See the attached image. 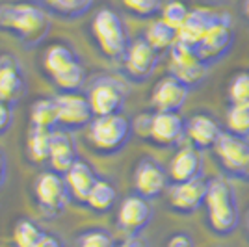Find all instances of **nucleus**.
Here are the masks:
<instances>
[{
  "instance_id": "f257e3e1",
  "label": "nucleus",
  "mask_w": 249,
  "mask_h": 247,
  "mask_svg": "<svg viewBox=\"0 0 249 247\" xmlns=\"http://www.w3.org/2000/svg\"><path fill=\"white\" fill-rule=\"evenodd\" d=\"M205 210H207V225L218 236L232 234L240 225V206L236 190L225 176H212L208 178L207 197H205Z\"/></svg>"
},
{
  "instance_id": "f03ea898",
  "label": "nucleus",
  "mask_w": 249,
  "mask_h": 247,
  "mask_svg": "<svg viewBox=\"0 0 249 247\" xmlns=\"http://www.w3.org/2000/svg\"><path fill=\"white\" fill-rule=\"evenodd\" d=\"M0 28L19 37L26 47H36L47 37L51 22L39 6L21 2L0 6Z\"/></svg>"
},
{
  "instance_id": "7ed1b4c3",
  "label": "nucleus",
  "mask_w": 249,
  "mask_h": 247,
  "mask_svg": "<svg viewBox=\"0 0 249 247\" xmlns=\"http://www.w3.org/2000/svg\"><path fill=\"white\" fill-rule=\"evenodd\" d=\"M43 69L62 91H78L86 82V67L65 43H52L43 52Z\"/></svg>"
},
{
  "instance_id": "20e7f679",
  "label": "nucleus",
  "mask_w": 249,
  "mask_h": 247,
  "mask_svg": "<svg viewBox=\"0 0 249 247\" xmlns=\"http://www.w3.org/2000/svg\"><path fill=\"white\" fill-rule=\"evenodd\" d=\"M91 34L97 41L99 51L103 52L108 60L124 58L128 49V32L124 28L123 19L112 8L97 10L91 21Z\"/></svg>"
},
{
  "instance_id": "39448f33",
  "label": "nucleus",
  "mask_w": 249,
  "mask_h": 247,
  "mask_svg": "<svg viewBox=\"0 0 249 247\" xmlns=\"http://www.w3.org/2000/svg\"><path fill=\"white\" fill-rule=\"evenodd\" d=\"M132 132H134L132 123L121 113H115V115L95 117L93 121L88 124L86 138L97 153L115 155L128 143V140L132 138Z\"/></svg>"
},
{
  "instance_id": "423d86ee",
  "label": "nucleus",
  "mask_w": 249,
  "mask_h": 247,
  "mask_svg": "<svg viewBox=\"0 0 249 247\" xmlns=\"http://www.w3.org/2000/svg\"><path fill=\"white\" fill-rule=\"evenodd\" d=\"M214 156L229 178L249 180V138L223 132L214 145Z\"/></svg>"
},
{
  "instance_id": "0eeeda50",
  "label": "nucleus",
  "mask_w": 249,
  "mask_h": 247,
  "mask_svg": "<svg viewBox=\"0 0 249 247\" xmlns=\"http://www.w3.org/2000/svg\"><path fill=\"white\" fill-rule=\"evenodd\" d=\"M234 45V28L229 13H216L205 37L201 39L196 52L205 65H214L227 56Z\"/></svg>"
},
{
  "instance_id": "6e6552de",
  "label": "nucleus",
  "mask_w": 249,
  "mask_h": 247,
  "mask_svg": "<svg viewBox=\"0 0 249 247\" xmlns=\"http://www.w3.org/2000/svg\"><path fill=\"white\" fill-rule=\"evenodd\" d=\"M124 99H126L124 84L114 76L97 78L88 93V101H89L95 117L119 113L124 106Z\"/></svg>"
},
{
  "instance_id": "1a4fd4ad",
  "label": "nucleus",
  "mask_w": 249,
  "mask_h": 247,
  "mask_svg": "<svg viewBox=\"0 0 249 247\" xmlns=\"http://www.w3.org/2000/svg\"><path fill=\"white\" fill-rule=\"evenodd\" d=\"M169 74H173L180 82H184L192 89L207 78L208 65L197 56L196 49H190L182 43H175L169 51Z\"/></svg>"
},
{
  "instance_id": "9d476101",
  "label": "nucleus",
  "mask_w": 249,
  "mask_h": 247,
  "mask_svg": "<svg viewBox=\"0 0 249 247\" xmlns=\"http://www.w3.org/2000/svg\"><path fill=\"white\" fill-rule=\"evenodd\" d=\"M58 108V124L63 130H76L88 126L95 119L88 95L78 91H62L54 97Z\"/></svg>"
},
{
  "instance_id": "9b49d317",
  "label": "nucleus",
  "mask_w": 249,
  "mask_h": 247,
  "mask_svg": "<svg viewBox=\"0 0 249 247\" xmlns=\"http://www.w3.org/2000/svg\"><path fill=\"white\" fill-rule=\"evenodd\" d=\"M34 192H36V199L47 214H60L67 201H69V192H67V184L65 178L56 171H43L37 176L36 184H34Z\"/></svg>"
},
{
  "instance_id": "f8f14e48",
  "label": "nucleus",
  "mask_w": 249,
  "mask_h": 247,
  "mask_svg": "<svg viewBox=\"0 0 249 247\" xmlns=\"http://www.w3.org/2000/svg\"><path fill=\"white\" fill-rule=\"evenodd\" d=\"M167 182H169V173L155 158L145 156L138 162L134 169V190L138 195L145 199H156L166 192Z\"/></svg>"
},
{
  "instance_id": "ddd939ff",
  "label": "nucleus",
  "mask_w": 249,
  "mask_h": 247,
  "mask_svg": "<svg viewBox=\"0 0 249 247\" xmlns=\"http://www.w3.org/2000/svg\"><path fill=\"white\" fill-rule=\"evenodd\" d=\"M160 62V52H156L145 37H138L128 45L126 54H124V71L126 74L136 80L143 82L153 76L155 69Z\"/></svg>"
},
{
  "instance_id": "4468645a",
  "label": "nucleus",
  "mask_w": 249,
  "mask_h": 247,
  "mask_svg": "<svg viewBox=\"0 0 249 247\" xmlns=\"http://www.w3.org/2000/svg\"><path fill=\"white\" fill-rule=\"evenodd\" d=\"M153 219V208L149 205V199L138 195H128L121 201L117 208V227L126 232L128 236H138Z\"/></svg>"
},
{
  "instance_id": "2eb2a0df",
  "label": "nucleus",
  "mask_w": 249,
  "mask_h": 247,
  "mask_svg": "<svg viewBox=\"0 0 249 247\" xmlns=\"http://www.w3.org/2000/svg\"><path fill=\"white\" fill-rule=\"evenodd\" d=\"M190 97V88L173 74L162 76L151 93V104L156 112L178 113Z\"/></svg>"
},
{
  "instance_id": "dca6fc26",
  "label": "nucleus",
  "mask_w": 249,
  "mask_h": 247,
  "mask_svg": "<svg viewBox=\"0 0 249 247\" xmlns=\"http://www.w3.org/2000/svg\"><path fill=\"white\" fill-rule=\"evenodd\" d=\"M208 180L203 176L188 182H173L169 188V206L178 214H194L201 206H205Z\"/></svg>"
},
{
  "instance_id": "f3484780",
  "label": "nucleus",
  "mask_w": 249,
  "mask_h": 247,
  "mask_svg": "<svg viewBox=\"0 0 249 247\" xmlns=\"http://www.w3.org/2000/svg\"><path fill=\"white\" fill-rule=\"evenodd\" d=\"M186 136V123L178 113L171 112H156L153 115L151 136L149 140L158 147H177Z\"/></svg>"
},
{
  "instance_id": "a211bd4d",
  "label": "nucleus",
  "mask_w": 249,
  "mask_h": 247,
  "mask_svg": "<svg viewBox=\"0 0 249 247\" xmlns=\"http://www.w3.org/2000/svg\"><path fill=\"white\" fill-rule=\"evenodd\" d=\"M221 134H223L221 126H219V123L210 113H205V112L194 113L186 121L188 140L199 151L214 149V145L218 143Z\"/></svg>"
},
{
  "instance_id": "6ab92c4d",
  "label": "nucleus",
  "mask_w": 249,
  "mask_h": 247,
  "mask_svg": "<svg viewBox=\"0 0 249 247\" xmlns=\"http://www.w3.org/2000/svg\"><path fill=\"white\" fill-rule=\"evenodd\" d=\"M169 180L173 182H188L203 176V156L194 145L180 147L169 162Z\"/></svg>"
},
{
  "instance_id": "aec40b11",
  "label": "nucleus",
  "mask_w": 249,
  "mask_h": 247,
  "mask_svg": "<svg viewBox=\"0 0 249 247\" xmlns=\"http://www.w3.org/2000/svg\"><path fill=\"white\" fill-rule=\"evenodd\" d=\"M26 91L21 65L13 56H0V101L13 104Z\"/></svg>"
},
{
  "instance_id": "412c9836",
  "label": "nucleus",
  "mask_w": 249,
  "mask_h": 247,
  "mask_svg": "<svg viewBox=\"0 0 249 247\" xmlns=\"http://www.w3.org/2000/svg\"><path fill=\"white\" fill-rule=\"evenodd\" d=\"M63 178H65L69 195L73 197L74 201L84 203V205H86V199L89 195L91 188L99 180V176L95 175L93 167L88 164L86 160H82V158H78L74 162L73 167L63 175Z\"/></svg>"
},
{
  "instance_id": "4be33fe9",
  "label": "nucleus",
  "mask_w": 249,
  "mask_h": 247,
  "mask_svg": "<svg viewBox=\"0 0 249 247\" xmlns=\"http://www.w3.org/2000/svg\"><path fill=\"white\" fill-rule=\"evenodd\" d=\"M78 160L76 155V147L71 134L67 130H54L52 132V145H51V158H49V164H51L52 171L65 175L73 164Z\"/></svg>"
},
{
  "instance_id": "5701e85b",
  "label": "nucleus",
  "mask_w": 249,
  "mask_h": 247,
  "mask_svg": "<svg viewBox=\"0 0 249 247\" xmlns=\"http://www.w3.org/2000/svg\"><path fill=\"white\" fill-rule=\"evenodd\" d=\"M214 17H216V13L210 10H203V8L192 10L184 24L178 28L177 43H182L190 49H196L201 43V39L205 37V34L208 32L210 24L214 21Z\"/></svg>"
},
{
  "instance_id": "b1692460",
  "label": "nucleus",
  "mask_w": 249,
  "mask_h": 247,
  "mask_svg": "<svg viewBox=\"0 0 249 247\" xmlns=\"http://www.w3.org/2000/svg\"><path fill=\"white\" fill-rule=\"evenodd\" d=\"M52 132L37 126H30V132L26 138V153L34 164H45L51 158V145H52Z\"/></svg>"
},
{
  "instance_id": "393cba45",
  "label": "nucleus",
  "mask_w": 249,
  "mask_h": 247,
  "mask_svg": "<svg viewBox=\"0 0 249 247\" xmlns=\"http://www.w3.org/2000/svg\"><path fill=\"white\" fill-rule=\"evenodd\" d=\"M147 43L155 49L156 52H164V51H171L175 47L177 39H178V30L169 26L166 21L158 19V21H153L145 30Z\"/></svg>"
},
{
  "instance_id": "a878e982",
  "label": "nucleus",
  "mask_w": 249,
  "mask_h": 247,
  "mask_svg": "<svg viewBox=\"0 0 249 247\" xmlns=\"http://www.w3.org/2000/svg\"><path fill=\"white\" fill-rule=\"evenodd\" d=\"M30 126L56 130L58 124V108L54 99H39L30 106Z\"/></svg>"
},
{
  "instance_id": "bb28decb",
  "label": "nucleus",
  "mask_w": 249,
  "mask_h": 247,
  "mask_svg": "<svg viewBox=\"0 0 249 247\" xmlns=\"http://www.w3.org/2000/svg\"><path fill=\"white\" fill-rule=\"evenodd\" d=\"M115 199H117V192H115L114 184L108 182V180L99 178L93 188H91L88 199H86V205L89 206L91 210H95V212L104 214V212L112 210V206L115 205Z\"/></svg>"
},
{
  "instance_id": "cd10ccee",
  "label": "nucleus",
  "mask_w": 249,
  "mask_h": 247,
  "mask_svg": "<svg viewBox=\"0 0 249 247\" xmlns=\"http://www.w3.org/2000/svg\"><path fill=\"white\" fill-rule=\"evenodd\" d=\"M45 234L41 227L28 217L19 219L13 227V247H34Z\"/></svg>"
},
{
  "instance_id": "c85d7f7f",
  "label": "nucleus",
  "mask_w": 249,
  "mask_h": 247,
  "mask_svg": "<svg viewBox=\"0 0 249 247\" xmlns=\"http://www.w3.org/2000/svg\"><path fill=\"white\" fill-rule=\"evenodd\" d=\"M227 132L249 138V104H231L225 115Z\"/></svg>"
},
{
  "instance_id": "c756f323",
  "label": "nucleus",
  "mask_w": 249,
  "mask_h": 247,
  "mask_svg": "<svg viewBox=\"0 0 249 247\" xmlns=\"http://www.w3.org/2000/svg\"><path fill=\"white\" fill-rule=\"evenodd\" d=\"M43 2L51 11L69 19L82 17L93 4V0H43Z\"/></svg>"
},
{
  "instance_id": "7c9ffc66",
  "label": "nucleus",
  "mask_w": 249,
  "mask_h": 247,
  "mask_svg": "<svg viewBox=\"0 0 249 247\" xmlns=\"http://www.w3.org/2000/svg\"><path fill=\"white\" fill-rule=\"evenodd\" d=\"M74 247H115V242L106 229H88L76 238Z\"/></svg>"
},
{
  "instance_id": "2f4dec72",
  "label": "nucleus",
  "mask_w": 249,
  "mask_h": 247,
  "mask_svg": "<svg viewBox=\"0 0 249 247\" xmlns=\"http://www.w3.org/2000/svg\"><path fill=\"white\" fill-rule=\"evenodd\" d=\"M190 11L188 10V6L184 2H180V0H171V2H167L166 6L162 8V21H166L169 26H173V28H180L184 21L188 19V15H190Z\"/></svg>"
},
{
  "instance_id": "473e14b6",
  "label": "nucleus",
  "mask_w": 249,
  "mask_h": 247,
  "mask_svg": "<svg viewBox=\"0 0 249 247\" xmlns=\"http://www.w3.org/2000/svg\"><path fill=\"white\" fill-rule=\"evenodd\" d=\"M231 104H249V72H238L229 86Z\"/></svg>"
},
{
  "instance_id": "72a5a7b5",
  "label": "nucleus",
  "mask_w": 249,
  "mask_h": 247,
  "mask_svg": "<svg viewBox=\"0 0 249 247\" xmlns=\"http://www.w3.org/2000/svg\"><path fill=\"white\" fill-rule=\"evenodd\" d=\"M123 6L140 19H149L162 8V0H121Z\"/></svg>"
},
{
  "instance_id": "f704fd0d",
  "label": "nucleus",
  "mask_w": 249,
  "mask_h": 247,
  "mask_svg": "<svg viewBox=\"0 0 249 247\" xmlns=\"http://www.w3.org/2000/svg\"><path fill=\"white\" fill-rule=\"evenodd\" d=\"M153 115H155V113H153ZM153 115H151V113H140V115H136L134 123H132V130L138 132L142 138H149V136H151Z\"/></svg>"
},
{
  "instance_id": "c9c22d12",
  "label": "nucleus",
  "mask_w": 249,
  "mask_h": 247,
  "mask_svg": "<svg viewBox=\"0 0 249 247\" xmlns=\"http://www.w3.org/2000/svg\"><path fill=\"white\" fill-rule=\"evenodd\" d=\"M13 124V108L11 104L0 101V136L6 134Z\"/></svg>"
},
{
  "instance_id": "e433bc0d",
  "label": "nucleus",
  "mask_w": 249,
  "mask_h": 247,
  "mask_svg": "<svg viewBox=\"0 0 249 247\" xmlns=\"http://www.w3.org/2000/svg\"><path fill=\"white\" fill-rule=\"evenodd\" d=\"M166 247H196V242L188 232H175L167 238Z\"/></svg>"
},
{
  "instance_id": "4c0bfd02",
  "label": "nucleus",
  "mask_w": 249,
  "mask_h": 247,
  "mask_svg": "<svg viewBox=\"0 0 249 247\" xmlns=\"http://www.w3.org/2000/svg\"><path fill=\"white\" fill-rule=\"evenodd\" d=\"M34 247H62V242L58 240V236H54L51 232H45L41 236V240Z\"/></svg>"
},
{
  "instance_id": "58836bf2",
  "label": "nucleus",
  "mask_w": 249,
  "mask_h": 247,
  "mask_svg": "<svg viewBox=\"0 0 249 247\" xmlns=\"http://www.w3.org/2000/svg\"><path fill=\"white\" fill-rule=\"evenodd\" d=\"M115 247H149L147 246V242L143 240V238H140V236H128L124 242H121L119 246H115Z\"/></svg>"
},
{
  "instance_id": "ea45409f",
  "label": "nucleus",
  "mask_w": 249,
  "mask_h": 247,
  "mask_svg": "<svg viewBox=\"0 0 249 247\" xmlns=\"http://www.w3.org/2000/svg\"><path fill=\"white\" fill-rule=\"evenodd\" d=\"M4 175H6V160H4V156L0 155V182L4 180Z\"/></svg>"
},
{
  "instance_id": "a19ab883",
  "label": "nucleus",
  "mask_w": 249,
  "mask_h": 247,
  "mask_svg": "<svg viewBox=\"0 0 249 247\" xmlns=\"http://www.w3.org/2000/svg\"><path fill=\"white\" fill-rule=\"evenodd\" d=\"M244 17L249 22V0H246V4H244Z\"/></svg>"
},
{
  "instance_id": "79ce46f5",
  "label": "nucleus",
  "mask_w": 249,
  "mask_h": 247,
  "mask_svg": "<svg viewBox=\"0 0 249 247\" xmlns=\"http://www.w3.org/2000/svg\"><path fill=\"white\" fill-rule=\"evenodd\" d=\"M246 229H248V232H249V212H248V219H246Z\"/></svg>"
}]
</instances>
